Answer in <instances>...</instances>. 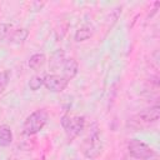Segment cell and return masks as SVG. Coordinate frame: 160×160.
Returning <instances> with one entry per match:
<instances>
[{"mask_svg": "<svg viewBox=\"0 0 160 160\" xmlns=\"http://www.w3.org/2000/svg\"><path fill=\"white\" fill-rule=\"evenodd\" d=\"M101 149H102V142L100 138V131L98 125L94 124L90 129L89 135L85 138V140L81 144V151L85 158L94 160L100 155Z\"/></svg>", "mask_w": 160, "mask_h": 160, "instance_id": "1", "label": "cell"}, {"mask_svg": "<svg viewBox=\"0 0 160 160\" xmlns=\"http://www.w3.org/2000/svg\"><path fill=\"white\" fill-rule=\"evenodd\" d=\"M159 118H160V108L155 105L131 116L128 121V125L132 129H141L149 126L152 122H156Z\"/></svg>", "mask_w": 160, "mask_h": 160, "instance_id": "2", "label": "cell"}, {"mask_svg": "<svg viewBox=\"0 0 160 160\" xmlns=\"http://www.w3.org/2000/svg\"><path fill=\"white\" fill-rule=\"evenodd\" d=\"M48 118H49V115L44 109H38V110L32 111L25 119V121L22 124V132L29 136L38 134L46 125Z\"/></svg>", "mask_w": 160, "mask_h": 160, "instance_id": "3", "label": "cell"}, {"mask_svg": "<svg viewBox=\"0 0 160 160\" xmlns=\"http://www.w3.org/2000/svg\"><path fill=\"white\" fill-rule=\"evenodd\" d=\"M60 124L65 131V135L69 141L74 140L80 135V132L85 128V118L84 116H70L69 114H65L60 119Z\"/></svg>", "mask_w": 160, "mask_h": 160, "instance_id": "4", "label": "cell"}, {"mask_svg": "<svg viewBox=\"0 0 160 160\" xmlns=\"http://www.w3.org/2000/svg\"><path fill=\"white\" fill-rule=\"evenodd\" d=\"M128 150L132 158L139 160H149L156 156V152L139 139H131L128 144Z\"/></svg>", "mask_w": 160, "mask_h": 160, "instance_id": "5", "label": "cell"}, {"mask_svg": "<svg viewBox=\"0 0 160 160\" xmlns=\"http://www.w3.org/2000/svg\"><path fill=\"white\" fill-rule=\"evenodd\" d=\"M69 80H66L62 75L48 74L44 76V86L52 92H61L68 86Z\"/></svg>", "mask_w": 160, "mask_h": 160, "instance_id": "6", "label": "cell"}, {"mask_svg": "<svg viewBox=\"0 0 160 160\" xmlns=\"http://www.w3.org/2000/svg\"><path fill=\"white\" fill-rule=\"evenodd\" d=\"M79 71V64L74 58H69L65 59L64 64H62V76L66 80H71L76 76Z\"/></svg>", "mask_w": 160, "mask_h": 160, "instance_id": "7", "label": "cell"}, {"mask_svg": "<svg viewBox=\"0 0 160 160\" xmlns=\"http://www.w3.org/2000/svg\"><path fill=\"white\" fill-rule=\"evenodd\" d=\"M65 51L62 49H58L55 50L51 56H50V60H49V68L51 70H58L60 66H62L64 61H65Z\"/></svg>", "mask_w": 160, "mask_h": 160, "instance_id": "8", "label": "cell"}, {"mask_svg": "<svg viewBox=\"0 0 160 160\" xmlns=\"http://www.w3.org/2000/svg\"><path fill=\"white\" fill-rule=\"evenodd\" d=\"M28 36H29V30L25 28H21V29L11 30V32L8 36V40L9 42H12V44H21L28 39Z\"/></svg>", "mask_w": 160, "mask_h": 160, "instance_id": "9", "label": "cell"}, {"mask_svg": "<svg viewBox=\"0 0 160 160\" xmlns=\"http://www.w3.org/2000/svg\"><path fill=\"white\" fill-rule=\"evenodd\" d=\"M12 142V131L11 128L6 124L0 125V146L1 148H6L10 146V144Z\"/></svg>", "mask_w": 160, "mask_h": 160, "instance_id": "10", "label": "cell"}, {"mask_svg": "<svg viewBox=\"0 0 160 160\" xmlns=\"http://www.w3.org/2000/svg\"><path fill=\"white\" fill-rule=\"evenodd\" d=\"M45 62H46V56H45V54H42V52H36V54H34V55L30 56V59H29V68L32 69V70H35V71H38L40 68L44 66Z\"/></svg>", "mask_w": 160, "mask_h": 160, "instance_id": "11", "label": "cell"}, {"mask_svg": "<svg viewBox=\"0 0 160 160\" xmlns=\"http://www.w3.org/2000/svg\"><path fill=\"white\" fill-rule=\"evenodd\" d=\"M92 36V30L88 26H84V28H80L76 30L75 35H74V39L76 42H80V41H85L88 39H90Z\"/></svg>", "mask_w": 160, "mask_h": 160, "instance_id": "12", "label": "cell"}, {"mask_svg": "<svg viewBox=\"0 0 160 160\" xmlns=\"http://www.w3.org/2000/svg\"><path fill=\"white\" fill-rule=\"evenodd\" d=\"M10 78H11L10 70H2V71L0 72V94H2L4 90L6 89V86L9 85Z\"/></svg>", "mask_w": 160, "mask_h": 160, "instance_id": "13", "label": "cell"}, {"mask_svg": "<svg viewBox=\"0 0 160 160\" xmlns=\"http://www.w3.org/2000/svg\"><path fill=\"white\" fill-rule=\"evenodd\" d=\"M42 85H44V78H41V76L35 75L29 80V88L32 91H38Z\"/></svg>", "mask_w": 160, "mask_h": 160, "instance_id": "14", "label": "cell"}, {"mask_svg": "<svg viewBox=\"0 0 160 160\" xmlns=\"http://www.w3.org/2000/svg\"><path fill=\"white\" fill-rule=\"evenodd\" d=\"M11 28H12L11 24H6V22L0 24V41H2L9 36V34L11 32Z\"/></svg>", "mask_w": 160, "mask_h": 160, "instance_id": "15", "label": "cell"}, {"mask_svg": "<svg viewBox=\"0 0 160 160\" xmlns=\"http://www.w3.org/2000/svg\"><path fill=\"white\" fill-rule=\"evenodd\" d=\"M8 160H15V159H12V158H10V159H8Z\"/></svg>", "mask_w": 160, "mask_h": 160, "instance_id": "16", "label": "cell"}]
</instances>
